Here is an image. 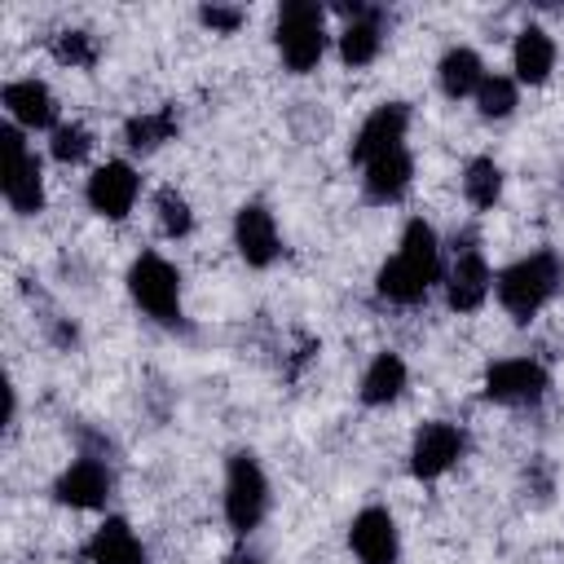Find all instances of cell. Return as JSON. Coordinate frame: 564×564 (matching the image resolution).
Segmentation results:
<instances>
[{"mask_svg":"<svg viewBox=\"0 0 564 564\" xmlns=\"http://www.w3.org/2000/svg\"><path fill=\"white\" fill-rule=\"evenodd\" d=\"M441 273V242H436V229L427 220H410L401 229V247L392 260H383V269L375 273V291L392 304H419L432 282Z\"/></svg>","mask_w":564,"mask_h":564,"instance_id":"cell-1","label":"cell"},{"mask_svg":"<svg viewBox=\"0 0 564 564\" xmlns=\"http://www.w3.org/2000/svg\"><path fill=\"white\" fill-rule=\"evenodd\" d=\"M564 286V260L555 251H533L516 264H507L498 278H494V291H498V304L516 317V322H529L542 304H551Z\"/></svg>","mask_w":564,"mask_h":564,"instance_id":"cell-2","label":"cell"},{"mask_svg":"<svg viewBox=\"0 0 564 564\" xmlns=\"http://www.w3.org/2000/svg\"><path fill=\"white\" fill-rule=\"evenodd\" d=\"M273 40H278L282 66L295 70V75H308L326 53V13H322V4H313V0L282 4Z\"/></svg>","mask_w":564,"mask_h":564,"instance_id":"cell-3","label":"cell"},{"mask_svg":"<svg viewBox=\"0 0 564 564\" xmlns=\"http://www.w3.org/2000/svg\"><path fill=\"white\" fill-rule=\"evenodd\" d=\"M128 295L159 326H181V273L159 251H141L132 260V269H128Z\"/></svg>","mask_w":564,"mask_h":564,"instance_id":"cell-4","label":"cell"},{"mask_svg":"<svg viewBox=\"0 0 564 564\" xmlns=\"http://www.w3.org/2000/svg\"><path fill=\"white\" fill-rule=\"evenodd\" d=\"M269 511V480L256 463V454L238 449L225 463V520L234 533H251Z\"/></svg>","mask_w":564,"mask_h":564,"instance_id":"cell-5","label":"cell"},{"mask_svg":"<svg viewBox=\"0 0 564 564\" xmlns=\"http://www.w3.org/2000/svg\"><path fill=\"white\" fill-rule=\"evenodd\" d=\"M0 150H4V203L18 216H35L44 207V172H40L35 150L22 141L18 123L0 128Z\"/></svg>","mask_w":564,"mask_h":564,"instance_id":"cell-6","label":"cell"},{"mask_svg":"<svg viewBox=\"0 0 564 564\" xmlns=\"http://www.w3.org/2000/svg\"><path fill=\"white\" fill-rule=\"evenodd\" d=\"M551 388L546 370L533 357H502L485 370V397L498 405H533Z\"/></svg>","mask_w":564,"mask_h":564,"instance_id":"cell-7","label":"cell"},{"mask_svg":"<svg viewBox=\"0 0 564 564\" xmlns=\"http://www.w3.org/2000/svg\"><path fill=\"white\" fill-rule=\"evenodd\" d=\"M137 194H141V176H137V167L123 163V159H106L101 167H93V176H88V185H84L88 207H93L97 216H106V220H123V216L132 212Z\"/></svg>","mask_w":564,"mask_h":564,"instance_id":"cell-8","label":"cell"},{"mask_svg":"<svg viewBox=\"0 0 564 564\" xmlns=\"http://www.w3.org/2000/svg\"><path fill=\"white\" fill-rule=\"evenodd\" d=\"M463 449H467V436L458 423H445V419L423 423L414 432V445H410V471L419 480H436L463 458Z\"/></svg>","mask_w":564,"mask_h":564,"instance_id":"cell-9","label":"cell"},{"mask_svg":"<svg viewBox=\"0 0 564 564\" xmlns=\"http://www.w3.org/2000/svg\"><path fill=\"white\" fill-rule=\"evenodd\" d=\"M405 128H410V106H405V101H383V106H375V110L361 119L357 137H352V163L366 167L370 159L401 150V145H405Z\"/></svg>","mask_w":564,"mask_h":564,"instance_id":"cell-10","label":"cell"},{"mask_svg":"<svg viewBox=\"0 0 564 564\" xmlns=\"http://www.w3.org/2000/svg\"><path fill=\"white\" fill-rule=\"evenodd\" d=\"M234 247L238 256L251 264V269H269L282 251V238H278V225H273V212L264 203H242L238 216H234Z\"/></svg>","mask_w":564,"mask_h":564,"instance_id":"cell-11","label":"cell"},{"mask_svg":"<svg viewBox=\"0 0 564 564\" xmlns=\"http://www.w3.org/2000/svg\"><path fill=\"white\" fill-rule=\"evenodd\" d=\"M53 498H57L62 507H75V511H97V507H106V498H110V467H106L101 458H93V454H79V458L57 476Z\"/></svg>","mask_w":564,"mask_h":564,"instance_id":"cell-12","label":"cell"},{"mask_svg":"<svg viewBox=\"0 0 564 564\" xmlns=\"http://www.w3.org/2000/svg\"><path fill=\"white\" fill-rule=\"evenodd\" d=\"M348 542L361 564H397V555H401V533H397V520L388 516V507H361L352 516Z\"/></svg>","mask_w":564,"mask_h":564,"instance_id":"cell-13","label":"cell"},{"mask_svg":"<svg viewBox=\"0 0 564 564\" xmlns=\"http://www.w3.org/2000/svg\"><path fill=\"white\" fill-rule=\"evenodd\" d=\"M494 291V273L476 247H463L445 273V304L454 313H476Z\"/></svg>","mask_w":564,"mask_h":564,"instance_id":"cell-14","label":"cell"},{"mask_svg":"<svg viewBox=\"0 0 564 564\" xmlns=\"http://www.w3.org/2000/svg\"><path fill=\"white\" fill-rule=\"evenodd\" d=\"M339 13L348 18V26L339 31V57L348 66H370L383 48V13L366 4H339Z\"/></svg>","mask_w":564,"mask_h":564,"instance_id":"cell-15","label":"cell"},{"mask_svg":"<svg viewBox=\"0 0 564 564\" xmlns=\"http://www.w3.org/2000/svg\"><path fill=\"white\" fill-rule=\"evenodd\" d=\"M84 564H145V546L137 542L128 520L106 516L84 542Z\"/></svg>","mask_w":564,"mask_h":564,"instance_id":"cell-16","label":"cell"},{"mask_svg":"<svg viewBox=\"0 0 564 564\" xmlns=\"http://www.w3.org/2000/svg\"><path fill=\"white\" fill-rule=\"evenodd\" d=\"M4 110L18 128H57V101L48 93V84L40 79H13L4 84Z\"/></svg>","mask_w":564,"mask_h":564,"instance_id":"cell-17","label":"cell"},{"mask_svg":"<svg viewBox=\"0 0 564 564\" xmlns=\"http://www.w3.org/2000/svg\"><path fill=\"white\" fill-rule=\"evenodd\" d=\"M410 176H414V159L410 150H392V154H379L366 163V176H361V189L370 203H397L405 189H410Z\"/></svg>","mask_w":564,"mask_h":564,"instance_id":"cell-18","label":"cell"},{"mask_svg":"<svg viewBox=\"0 0 564 564\" xmlns=\"http://www.w3.org/2000/svg\"><path fill=\"white\" fill-rule=\"evenodd\" d=\"M511 70L516 84H546L555 70V40L542 26H524L511 44Z\"/></svg>","mask_w":564,"mask_h":564,"instance_id":"cell-19","label":"cell"},{"mask_svg":"<svg viewBox=\"0 0 564 564\" xmlns=\"http://www.w3.org/2000/svg\"><path fill=\"white\" fill-rule=\"evenodd\" d=\"M489 70H485V62H480V53L476 48H449L445 57H441V66H436V79H441V93L445 97H476V88H480V79H485Z\"/></svg>","mask_w":564,"mask_h":564,"instance_id":"cell-20","label":"cell"},{"mask_svg":"<svg viewBox=\"0 0 564 564\" xmlns=\"http://www.w3.org/2000/svg\"><path fill=\"white\" fill-rule=\"evenodd\" d=\"M401 392H405V361L397 352H379L361 375V401L366 405H388Z\"/></svg>","mask_w":564,"mask_h":564,"instance_id":"cell-21","label":"cell"},{"mask_svg":"<svg viewBox=\"0 0 564 564\" xmlns=\"http://www.w3.org/2000/svg\"><path fill=\"white\" fill-rule=\"evenodd\" d=\"M176 110L172 106H163V110H150V115H132L128 123H123V141H128V150H137V154H145V150H154V145H163V141H172L176 137Z\"/></svg>","mask_w":564,"mask_h":564,"instance_id":"cell-22","label":"cell"},{"mask_svg":"<svg viewBox=\"0 0 564 564\" xmlns=\"http://www.w3.org/2000/svg\"><path fill=\"white\" fill-rule=\"evenodd\" d=\"M463 194L471 207L489 212L498 198H502V167L489 159V154H476L467 167H463Z\"/></svg>","mask_w":564,"mask_h":564,"instance_id":"cell-23","label":"cell"},{"mask_svg":"<svg viewBox=\"0 0 564 564\" xmlns=\"http://www.w3.org/2000/svg\"><path fill=\"white\" fill-rule=\"evenodd\" d=\"M516 101H520V88H516L511 75H485L480 88H476V110H480V119H507V115L516 110Z\"/></svg>","mask_w":564,"mask_h":564,"instance_id":"cell-24","label":"cell"},{"mask_svg":"<svg viewBox=\"0 0 564 564\" xmlns=\"http://www.w3.org/2000/svg\"><path fill=\"white\" fill-rule=\"evenodd\" d=\"M154 212H159V229H163V238H185V234L194 229V212H189V203H185L172 185L159 189Z\"/></svg>","mask_w":564,"mask_h":564,"instance_id":"cell-25","label":"cell"},{"mask_svg":"<svg viewBox=\"0 0 564 564\" xmlns=\"http://www.w3.org/2000/svg\"><path fill=\"white\" fill-rule=\"evenodd\" d=\"M48 150H53L57 163H79V159L93 150V137H88V128H79V123H57Z\"/></svg>","mask_w":564,"mask_h":564,"instance_id":"cell-26","label":"cell"},{"mask_svg":"<svg viewBox=\"0 0 564 564\" xmlns=\"http://www.w3.org/2000/svg\"><path fill=\"white\" fill-rule=\"evenodd\" d=\"M53 57L66 62V66H93L97 62V44L88 31H62L53 40Z\"/></svg>","mask_w":564,"mask_h":564,"instance_id":"cell-27","label":"cell"},{"mask_svg":"<svg viewBox=\"0 0 564 564\" xmlns=\"http://www.w3.org/2000/svg\"><path fill=\"white\" fill-rule=\"evenodd\" d=\"M242 18H247L242 9H225V4H203V9H198V22H203V26H212V31H225V35H229V31H238V26H242Z\"/></svg>","mask_w":564,"mask_h":564,"instance_id":"cell-28","label":"cell"},{"mask_svg":"<svg viewBox=\"0 0 564 564\" xmlns=\"http://www.w3.org/2000/svg\"><path fill=\"white\" fill-rule=\"evenodd\" d=\"M238 564H260V560H251V555H247V560H238Z\"/></svg>","mask_w":564,"mask_h":564,"instance_id":"cell-29","label":"cell"}]
</instances>
